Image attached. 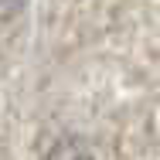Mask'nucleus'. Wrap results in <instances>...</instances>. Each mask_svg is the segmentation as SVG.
I'll use <instances>...</instances> for the list:
<instances>
[{"label":"nucleus","instance_id":"2","mask_svg":"<svg viewBox=\"0 0 160 160\" xmlns=\"http://www.w3.org/2000/svg\"><path fill=\"white\" fill-rule=\"evenodd\" d=\"M21 7H24V0H0V21L3 17H14Z\"/></svg>","mask_w":160,"mask_h":160},{"label":"nucleus","instance_id":"1","mask_svg":"<svg viewBox=\"0 0 160 160\" xmlns=\"http://www.w3.org/2000/svg\"><path fill=\"white\" fill-rule=\"evenodd\" d=\"M51 160H89V153L78 143H58L55 153H51Z\"/></svg>","mask_w":160,"mask_h":160}]
</instances>
